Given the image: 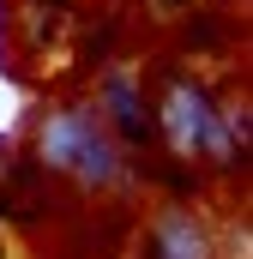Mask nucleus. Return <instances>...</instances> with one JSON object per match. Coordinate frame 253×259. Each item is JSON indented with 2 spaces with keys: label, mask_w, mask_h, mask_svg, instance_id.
Here are the masks:
<instances>
[{
  "label": "nucleus",
  "mask_w": 253,
  "mask_h": 259,
  "mask_svg": "<svg viewBox=\"0 0 253 259\" xmlns=\"http://www.w3.org/2000/svg\"><path fill=\"white\" fill-rule=\"evenodd\" d=\"M145 259H211V235L193 211H163L145 235Z\"/></svg>",
  "instance_id": "4"
},
{
  "label": "nucleus",
  "mask_w": 253,
  "mask_h": 259,
  "mask_svg": "<svg viewBox=\"0 0 253 259\" xmlns=\"http://www.w3.org/2000/svg\"><path fill=\"white\" fill-rule=\"evenodd\" d=\"M157 139L169 145V157H181V163H193V157H211V163H235L241 151H235V139L223 133V115H217V103H211V91L199 84V78H187V72H169L163 78V91H157Z\"/></svg>",
  "instance_id": "1"
},
{
  "label": "nucleus",
  "mask_w": 253,
  "mask_h": 259,
  "mask_svg": "<svg viewBox=\"0 0 253 259\" xmlns=\"http://www.w3.org/2000/svg\"><path fill=\"white\" fill-rule=\"evenodd\" d=\"M36 163L78 187H109L121 175V145L97 127L91 109H49L36 127Z\"/></svg>",
  "instance_id": "2"
},
{
  "label": "nucleus",
  "mask_w": 253,
  "mask_h": 259,
  "mask_svg": "<svg viewBox=\"0 0 253 259\" xmlns=\"http://www.w3.org/2000/svg\"><path fill=\"white\" fill-rule=\"evenodd\" d=\"M97 103H103V115L115 121L126 151H145L151 139H157V115H151V103H145V84L133 78V72H103V84H97Z\"/></svg>",
  "instance_id": "3"
}]
</instances>
